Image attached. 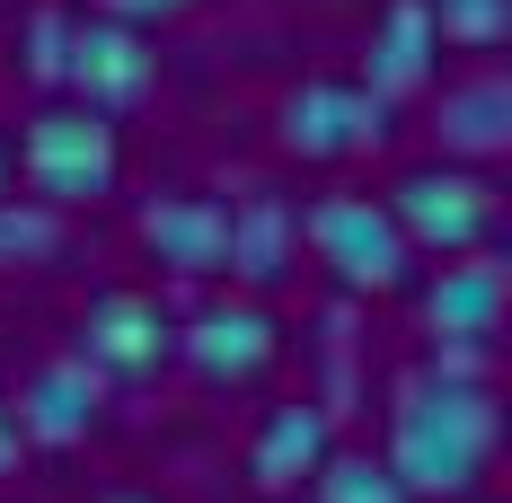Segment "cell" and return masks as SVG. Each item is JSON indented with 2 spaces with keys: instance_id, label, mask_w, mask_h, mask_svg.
<instances>
[{
  "instance_id": "1",
  "label": "cell",
  "mask_w": 512,
  "mask_h": 503,
  "mask_svg": "<svg viewBox=\"0 0 512 503\" xmlns=\"http://www.w3.org/2000/svg\"><path fill=\"white\" fill-rule=\"evenodd\" d=\"M495 433H504V415H495V389L486 380H433L424 371L389 406V451H380V468L407 486V503H451V495H468L486 477Z\"/></svg>"
},
{
  "instance_id": "2",
  "label": "cell",
  "mask_w": 512,
  "mask_h": 503,
  "mask_svg": "<svg viewBox=\"0 0 512 503\" xmlns=\"http://www.w3.org/2000/svg\"><path fill=\"white\" fill-rule=\"evenodd\" d=\"M18 168H27V186H36L45 212H71V203L115 195L124 142H115L106 115H89V106H71V98H45L27 115V133H18Z\"/></svg>"
},
{
  "instance_id": "3",
  "label": "cell",
  "mask_w": 512,
  "mask_h": 503,
  "mask_svg": "<svg viewBox=\"0 0 512 503\" xmlns=\"http://www.w3.org/2000/svg\"><path fill=\"white\" fill-rule=\"evenodd\" d=\"M301 239L345 292H407L415 248L398 239V221H389L380 195H318L301 212Z\"/></svg>"
},
{
  "instance_id": "4",
  "label": "cell",
  "mask_w": 512,
  "mask_h": 503,
  "mask_svg": "<svg viewBox=\"0 0 512 503\" xmlns=\"http://www.w3.org/2000/svg\"><path fill=\"white\" fill-rule=\"evenodd\" d=\"M389 221L407 248H433V256H477L495 239V186L477 168H451V159H424L389 186Z\"/></svg>"
},
{
  "instance_id": "5",
  "label": "cell",
  "mask_w": 512,
  "mask_h": 503,
  "mask_svg": "<svg viewBox=\"0 0 512 503\" xmlns=\"http://www.w3.org/2000/svg\"><path fill=\"white\" fill-rule=\"evenodd\" d=\"M168 353H177V318L151 292H98V301L80 309V327H71V362L98 389L106 380H151Z\"/></svg>"
},
{
  "instance_id": "6",
  "label": "cell",
  "mask_w": 512,
  "mask_h": 503,
  "mask_svg": "<svg viewBox=\"0 0 512 503\" xmlns=\"http://www.w3.org/2000/svg\"><path fill=\"white\" fill-rule=\"evenodd\" d=\"M151 71L159 53L142 27H124V18H71V53H62V98L89 106V115H133V106L151 98Z\"/></svg>"
},
{
  "instance_id": "7",
  "label": "cell",
  "mask_w": 512,
  "mask_h": 503,
  "mask_svg": "<svg viewBox=\"0 0 512 503\" xmlns=\"http://www.w3.org/2000/svg\"><path fill=\"white\" fill-rule=\"evenodd\" d=\"M389 142V106L362 80H301L283 98V151L292 159H354Z\"/></svg>"
},
{
  "instance_id": "8",
  "label": "cell",
  "mask_w": 512,
  "mask_h": 503,
  "mask_svg": "<svg viewBox=\"0 0 512 503\" xmlns=\"http://www.w3.org/2000/svg\"><path fill=\"white\" fill-rule=\"evenodd\" d=\"M274 309L265 301H204L186 327H177V362L195 371V380H212V389H239V380H256L265 362H274Z\"/></svg>"
},
{
  "instance_id": "9",
  "label": "cell",
  "mask_w": 512,
  "mask_h": 503,
  "mask_svg": "<svg viewBox=\"0 0 512 503\" xmlns=\"http://www.w3.org/2000/svg\"><path fill=\"white\" fill-rule=\"evenodd\" d=\"M98 406H106V389L71 362V353H53V362L27 371V389L9 398V415H18V442L71 451V442H89V433H98Z\"/></svg>"
},
{
  "instance_id": "10",
  "label": "cell",
  "mask_w": 512,
  "mask_h": 503,
  "mask_svg": "<svg viewBox=\"0 0 512 503\" xmlns=\"http://www.w3.org/2000/svg\"><path fill=\"white\" fill-rule=\"evenodd\" d=\"M433 71H442V36H433L424 0H389L380 27H371V45H362V89L380 106H407V98L433 89Z\"/></svg>"
},
{
  "instance_id": "11",
  "label": "cell",
  "mask_w": 512,
  "mask_h": 503,
  "mask_svg": "<svg viewBox=\"0 0 512 503\" xmlns=\"http://www.w3.org/2000/svg\"><path fill=\"white\" fill-rule=\"evenodd\" d=\"M142 248L177 274H221L230 256V203L221 195H151L142 203Z\"/></svg>"
},
{
  "instance_id": "12",
  "label": "cell",
  "mask_w": 512,
  "mask_h": 503,
  "mask_svg": "<svg viewBox=\"0 0 512 503\" xmlns=\"http://www.w3.org/2000/svg\"><path fill=\"white\" fill-rule=\"evenodd\" d=\"M424 327L451 336V345H495V327H504V265L486 248L460 256V265H442L424 283Z\"/></svg>"
},
{
  "instance_id": "13",
  "label": "cell",
  "mask_w": 512,
  "mask_h": 503,
  "mask_svg": "<svg viewBox=\"0 0 512 503\" xmlns=\"http://www.w3.org/2000/svg\"><path fill=\"white\" fill-rule=\"evenodd\" d=\"M292 256H301V212L283 195H239L230 203V256H221V274H239L248 292H274L283 274H292Z\"/></svg>"
},
{
  "instance_id": "14",
  "label": "cell",
  "mask_w": 512,
  "mask_h": 503,
  "mask_svg": "<svg viewBox=\"0 0 512 503\" xmlns=\"http://www.w3.org/2000/svg\"><path fill=\"white\" fill-rule=\"evenodd\" d=\"M327 451H336L327 406H309V398H301V406H274V415H265V433H256V451H248L256 495H292V486H309Z\"/></svg>"
},
{
  "instance_id": "15",
  "label": "cell",
  "mask_w": 512,
  "mask_h": 503,
  "mask_svg": "<svg viewBox=\"0 0 512 503\" xmlns=\"http://www.w3.org/2000/svg\"><path fill=\"white\" fill-rule=\"evenodd\" d=\"M433 142L451 159H495L512 142V89L504 71H477V80H460V89H442V106H433Z\"/></svg>"
},
{
  "instance_id": "16",
  "label": "cell",
  "mask_w": 512,
  "mask_h": 503,
  "mask_svg": "<svg viewBox=\"0 0 512 503\" xmlns=\"http://www.w3.org/2000/svg\"><path fill=\"white\" fill-rule=\"evenodd\" d=\"M309 503H407V486H398L371 451H327L318 477H309Z\"/></svg>"
},
{
  "instance_id": "17",
  "label": "cell",
  "mask_w": 512,
  "mask_h": 503,
  "mask_svg": "<svg viewBox=\"0 0 512 503\" xmlns=\"http://www.w3.org/2000/svg\"><path fill=\"white\" fill-rule=\"evenodd\" d=\"M424 18H433V36L460 53H495L512 27V0H424Z\"/></svg>"
},
{
  "instance_id": "18",
  "label": "cell",
  "mask_w": 512,
  "mask_h": 503,
  "mask_svg": "<svg viewBox=\"0 0 512 503\" xmlns=\"http://www.w3.org/2000/svg\"><path fill=\"white\" fill-rule=\"evenodd\" d=\"M62 248V221L36 212V203H0V265H27V256Z\"/></svg>"
},
{
  "instance_id": "19",
  "label": "cell",
  "mask_w": 512,
  "mask_h": 503,
  "mask_svg": "<svg viewBox=\"0 0 512 503\" xmlns=\"http://www.w3.org/2000/svg\"><path fill=\"white\" fill-rule=\"evenodd\" d=\"M62 53H71V9H36L27 18V53H18L36 89H62Z\"/></svg>"
},
{
  "instance_id": "20",
  "label": "cell",
  "mask_w": 512,
  "mask_h": 503,
  "mask_svg": "<svg viewBox=\"0 0 512 503\" xmlns=\"http://www.w3.org/2000/svg\"><path fill=\"white\" fill-rule=\"evenodd\" d=\"M195 0H98V18H124V27H151V18H177Z\"/></svg>"
},
{
  "instance_id": "21",
  "label": "cell",
  "mask_w": 512,
  "mask_h": 503,
  "mask_svg": "<svg viewBox=\"0 0 512 503\" xmlns=\"http://www.w3.org/2000/svg\"><path fill=\"white\" fill-rule=\"evenodd\" d=\"M18 451H27V442H18V415H9V398H0V477L18 468Z\"/></svg>"
},
{
  "instance_id": "22",
  "label": "cell",
  "mask_w": 512,
  "mask_h": 503,
  "mask_svg": "<svg viewBox=\"0 0 512 503\" xmlns=\"http://www.w3.org/2000/svg\"><path fill=\"white\" fill-rule=\"evenodd\" d=\"M0 203H9V142H0Z\"/></svg>"
},
{
  "instance_id": "23",
  "label": "cell",
  "mask_w": 512,
  "mask_h": 503,
  "mask_svg": "<svg viewBox=\"0 0 512 503\" xmlns=\"http://www.w3.org/2000/svg\"><path fill=\"white\" fill-rule=\"evenodd\" d=\"M98 503H151V495H98Z\"/></svg>"
}]
</instances>
